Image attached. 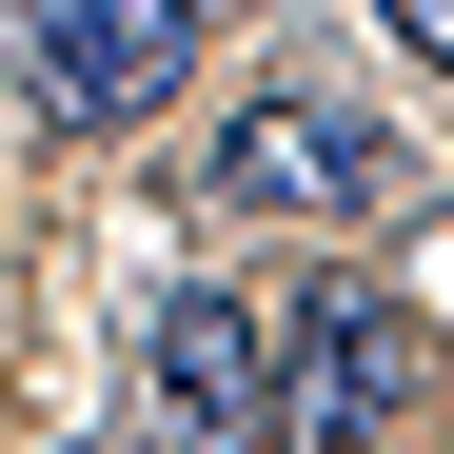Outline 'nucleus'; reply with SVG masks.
Segmentation results:
<instances>
[{
  "instance_id": "nucleus-1",
  "label": "nucleus",
  "mask_w": 454,
  "mask_h": 454,
  "mask_svg": "<svg viewBox=\"0 0 454 454\" xmlns=\"http://www.w3.org/2000/svg\"><path fill=\"white\" fill-rule=\"evenodd\" d=\"M415 415V317L375 277H296L277 296V454H375Z\"/></svg>"
},
{
  "instance_id": "nucleus-2",
  "label": "nucleus",
  "mask_w": 454,
  "mask_h": 454,
  "mask_svg": "<svg viewBox=\"0 0 454 454\" xmlns=\"http://www.w3.org/2000/svg\"><path fill=\"white\" fill-rule=\"evenodd\" d=\"M198 198H217V217H375V198H395V119L336 99V80H277V99L217 119Z\"/></svg>"
},
{
  "instance_id": "nucleus-3",
  "label": "nucleus",
  "mask_w": 454,
  "mask_h": 454,
  "mask_svg": "<svg viewBox=\"0 0 454 454\" xmlns=\"http://www.w3.org/2000/svg\"><path fill=\"white\" fill-rule=\"evenodd\" d=\"M138 395L178 454H257L277 434V296H217V277L138 296Z\"/></svg>"
},
{
  "instance_id": "nucleus-4",
  "label": "nucleus",
  "mask_w": 454,
  "mask_h": 454,
  "mask_svg": "<svg viewBox=\"0 0 454 454\" xmlns=\"http://www.w3.org/2000/svg\"><path fill=\"white\" fill-rule=\"evenodd\" d=\"M20 59L59 119H159L198 80V0H20Z\"/></svg>"
},
{
  "instance_id": "nucleus-5",
  "label": "nucleus",
  "mask_w": 454,
  "mask_h": 454,
  "mask_svg": "<svg viewBox=\"0 0 454 454\" xmlns=\"http://www.w3.org/2000/svg\"><path fill=\"white\" fill-rule=\"evenodd\" d=\"M375 20H395V40H415V59H454V0H375Z\"/></svg>"
}]
</instances>
